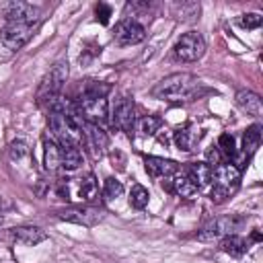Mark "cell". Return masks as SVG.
<instances>
[{
    "label": "cell",
    "mask_w": 263,
    "mask_h": 263,
    "mask_svg": "<svg viewBox=\"0 0 263 263\" xmlns=\"http://www.w3.org/2000/svg\"><path fill=\"white\" fill-rule=\"evenodd\" d=\"M84 129H86L84 132V138H86L88 146L92 148L95 156H101L105 152L107 144H109V138H107L105 129L101 125H92V123H84Z\"/></svg>",
    "instance_id": "obj_17"
},
{
    "label": "cell",
    "mask_w": 263,
    "mask_h": 263,
    "mask_svg": "<svg viewBox=\"0 0 263 263\" xmlns=\"http://www.w3.org/2000/svg\"><path fill=\"white\" fill-rule=\"evenodd\" d=\"M121 193H123L121 181H117L115 177H107L105 183H103V195H105V199H117V197H121Z\"/></svg>",
    "instance_id": "obj_27"
},
{
    "label": "cell",
    "mask_w": 263,
    "mask_h": 263,
    "mask_svg": "<svg viewBox=\"0 0 263 263\" xmlns=\"http://www.w3.org/2000/svg\"><path fill=\"white\" fill-rule=\"evenodd\" d=\"M160 125H162V119L158 115H144L138 121V132L142 136H154L156 132H160Z\"/></svg>",
    "instance_id": "obj_25"
},
{
    "label": "cell",
    "mask_w": 263,
    "mask_h": 263,
    "mask_svg": "<svg viewBox=\"0 0 263 263\" xmlns=\"http://www.w3.org/2000/svg\"><path fill=\"white\" fill-rule=\"evenodd\" d=\"M109 16H111V8H109L107 4H99V6H97V18H99L103 25H107Z\"/></svg>",
    "instance_id": "obj_30"
},
{
    "label": "cell",
    "mask_w": 263,
    "mask_h": 263,
    "mask_svg": "<svg viewBox=\"0 0 263 263\" xmlns=\"http://www.w3.org/2000/svg\"><path fill=\"white\" fill-rule=\"evenodd\" d=\"M58 216L66 222H74V224H80V226H95L99 224L103 218H105V212L99 210V208H92V205H74V208H66V210H60Z\"/></svg>",
    "instance_id": "obj_9"
},
{
    "label": "cell",
    "mask_w": 263,
    "mask_h": 263,
    "mask_svg": "<svg viewBox=\"0 0 263 263\" xmlns=\"http://www.w3.org/2000/svg\"><path fill=\"white\" fill-rule=\"evenodd\" d=\"M199 92V80L193 74L187 72H175L156 82L152 88V97L168 103H179V101H193L195 95Z\"/></svg>",
    "instance_id": "obj_1"
},
{
    "label": "cell",
    "mask_w": 263,
    "mask_h": 263,
    "mask_svg": "<svg viewBox=\"0 0 263 263\" xmlns=\"http://www.w3.org/2000/svg\"><path fill=\"white\" fill-rule=\"evenodd\" d=\"M164 185H166V189H168L171 193H177L179 197H193V195L199 191L185 171H177L175 175L164 177L162 187H164Z\"/></svg>",
    "instance_id": "obj_13"
},
{
    "label": "cell",
    "mask_w": 263,
    "mask_h": 263,
    "mask_svg": "<svg viewBox=\"0 0 263 263\" xmlns=\"http://www.w3.org/2000/svg\"><path fill=\"white\" fill-rule=\"evenodd\" d=\"M66 80H68V62L60 60L43 76V80L39 84V90H37V103L39 105H49L53 99L62 97Z\"/></svg>",
    "instance_id": "obj_4"
},
{
    "label": "cell",
    "mask_w": 263,
    "mask_h": 263,
    "mask_svg": "<svg viewBox=\"0 0 263 263\" xmlns=\"http://www.w3.org/2000/svg\"><path fill=\"white\" fill-rule=\"evenodd\" d=\"M144 166H146V173L154 179H164V177H171L179 171V164L175 160L160 158V156H146Z\"/></svg>",
    "instance_id": "obj_14"
},
{
    "label": "cell",
    "mask_w": 263,
    "mask_h": 263,
    "mask_svg": "<svg viewBox=\"0 0 263 263\" xmlns=\"http://www.w3.org/2000/svg\"><path fill=\"white\" fill-rule=\"evenodd\" d=\"M2 14L6 18V23H39L41 12L37 6L29 4V2H8L2 6Z\"/></svg>",
    "instance_id": "obj_10"
},
{
    "label": "cell",
    "mask_w": 263,
    "mask_h": 263,
    "mask_svg": "<svg viewBox=\"0 0 263 263\" xmlns=\"http://www.w3.org/2000/svg\"><path fill=\"white\" fill-rule=\"evenodd\" d=\"M144 39H146V29L136 18L127 16V18H121L117 23V27H115V41L119 45H136V43H140Z\"/></svg>",
    "instance_id": "obj_12"
},
{
    "label": "cell",
    "mask_w": 263,
    "mask_h": 263,
    "mask_svg": "<svg viewBox=\"0 0 263 263\" xmlns=\"http://www.w3.org/2000/svg\"><path fill=\"white\" fill-rule=\"evenodd\" d=\"M43 164L51 173L60 168V144L51 134L43 138Z\"/></svg>",
    "instance_id": "obj_20"
},
{
    "label": "cell",
    "mask_w": 263,
    "mask_h": 263,
    "mask_svg": "<svg viewBox=\"0 0 263 263\" xmlns=\"http://www.w3.org/2000/svg\"><path fill=\"white\" fill-rule=\"evenodd\" d=\"M148 201H150L148 189H146L144 185L136 183V185L132 187V191H129V205L136 208V210H144V208L148 205Z\"/></svg>",
    "instance_id": "obj_24"
},
{
    "label": "cell",
    "mask_w": 263,
    "mask_h": 263,
    "mask_svg": "<svg viewBox=\"0 0 263 263\" xmlns=\"http://www.w3.org/2000/svg\"><path fill=\"white\" fill-rule=\"evenodd\" d=\"M111 121H113V125L117 129H121L125 134H132V129L136 125V107H134V101L129 97H121L113 105Z\"/></svg>",
    "instance_id": "obj_11"
},
{
    "label": "cell",
    "mask_w": 263,
    "mask_h": 263,
    "mask_svg": "<svg viewBox=\"0 0 263 263\" xmlns=\"http://www.w3.org/2000/svg\"><path fill=\"white\" fill-rule=\"evenodd\" d=\"M245 224V218L240 216H224V218H216L212 222H208L199 232L197 236L201 240H218L222 236H228V234H236Z\"/></svg>",
    "instance_id": "obj_8"
},
{
    "label": "cell",
    "mask_w": 263,
    "mask_h": 263,
    "mask_svg": "<svg viewBox=\"0 0 263 263\" xmlns=\"http://www.w3.org/2000/svg\"><path fill=\"white\" fill-rule=\"evenodd\" d=\"M212 201L214 203H224L240 185V168L232 162H220L216 168H212Z\"/></svg>",
    "instance_id": "obj_2"
},
{
    "label": "cell",
    "mask_w": 263,
    "mask_h": 263,
    "mask_svg": "<svg viewBox=\"0 0 263 263\" xmlns=\"http://www.w3.org/2000/svg\"><path fill=\"white\" fill-rule=\"evenodd\" d=\"M39 23H6L4 29L0 31V43L4 49L10 53L18 51L35 33Z\"/></svg>",
    "instance_id": "obj_5"
},
{
    "label": "cell",
    "mask_w": 263,
    "mask_h": 263,
    "mask_svg": "<svg viewBox=\"0 0 263 263\" xmlns=\"http://www.w3.org/2000/svg\"><path fill=\"white\" fill-rule=\"evenodd\" d=\"M8 154L12 158V162H27L31 158V150H29V144L25 140H14L8 148Z\"/></svg>",
    "instance_id": "obj_26"
},
{
    "label": "cell",
    "mask_w": 263,
    "mask_h": 263,
    "mask_svg": "<svg viewBox=\"0 0 263 263\" xmlns=\"http://www.w3.org/2000/svg\"><path fill=\"white\" fill-rule=\"evenodd\" d=\"M220 162H222V152H220L218 148L210 150V152H208V164H210V166H212V164H216V166H218Z\"/></svg>",
    "instance_id": "obj_31"
},
{
    "label": "cell",
    "mask_w": 263,
    "mask_h": 263,
    "mask_svg": "<svg viewBox=\"0 0 263 263\" xmlns=\"http://www.w3.org/2000/svg\"><path fill=\"white\" fill-rule=\"evenodd\" d=\"M259 144H261V125L253 123L242 134V152H245V156H253L257 152Z\"/></svg>",
    "instance_id": "obj_23"
},
{
    "label": "cell",
    "mask_w": 263,
    "mask_h": 263,
    "mask_svg": "<svg viewBox=\"0 0 263 263\" xmlns=\"http://www.w3.org/2000/svg\"><path fill=\"white\" fill-rule=\"evenodd\" d=\"M218 150L226 156H234L236 154V146H234V136L232 134H222L218 138Z\"/></svg>",
    "instance_id": "obj_28"
},
{
    "label": "cell",
    "mask_w": 263,
    "mask_h": 263,
    "mask_svg": "<svg viewBox=\"0 0 263 263\" xmlns=\"http://www.w3.org/2000/svg\"><path fill=\"white\" fill-rule=\"evenodd\" d=\"M261 23H263V16H261L259 12H247V14H242V16L238 18V25H240L242 29H259Z\"/></svg>",
    "instance_id": "obj_29"
},
{
    "label": "cell",
    "mask_w": 263,
    "mask_h": 263,
    "mask_svg": "<svg viewBox=\"0 0 263 263\" xmlns=\"http://www.w3.org/2000/svg\"><path fill=\"white\" fill-rule=\"evenodd\" d=\"M6 208H10V201H8L6 197H2V195H0V212H4Z\"/></svg>",
    "instance_id": "obj_32"
},
{
    "label": "cell",
    "mask_w": 263,
    "mask_h": 263,
    "mask_svg": "<svg viewBox=\"0 0 263 263\" xmlns=\"http://www.w3.org/2000/svg\"><path fill=\"white\" fill-rule=\"evenodd\" d=\"M99 185L92 173H86L84 177H76V179H68V181H60L58 183V195L62 199H72L78 203H86L90 199L97 197Z\"/></svg>",
    "instance_id": "obj_3"
},
{
    "label": "cell",
    "mask_w": 263,
    "mask_h": 263,
    "mask_svg": "<svg viewBox=\"0 0 263 263\" xmlns=\"http://www.w3.org/2000/svg\"><path fill=\"white\" fill-rule=\"evenodd\" d=\"M12 236H14L16 242L27 245V247H35V245L47 240L45 230L39 228V226H18V228L12 230Z\"/></svg>",
    "instance_id": "obj_16"
},
{
    "label": "cell",
    "mask_w": 263,
    "mask_h": 263,
    "mask_svg": "<svg viewBox=\"0 0 263 263\" xmlns=\"http://www.w3.org/2000/svg\"><path fill=\"white\" fill-rule=\"evenodd\" d=\"M76 113L84 123L103 125L109 119V101L107 97H82L76 105Z\"/></svg>",
    "instance_id": "obj_7"
},
{
    "label": "cell",
    "mask_w": 263,
    "mask_h": 263,
    "mask_svg": "<svg viewBox=\"0 0 263 263\" xmlns=\"http://www.w3.org/2000/svg\"><path fill=\"white\" fill-rule=\"evenodd\" d=\"M0 263H2V261H0Z\"/></svg>",
    "instance_id": "obj_34"
},
{
    "label": "cell",
    "mask_w": 263,
    "mask_h": 263,
    "mask_svg": "<svg viewBox=\"0 0 263 263\" xmlns=\"http://www.w3.org/2000/svg\"><path fill=\"white\" fill-rule=\"evenodd\" d=\"M185 173L189 175V179L195 183L197 189L208 187V185L212 183V166H210L208 162H191V164L185 168Z\"/></svg>",
    "instance_id": "obj_21"
},
{
    "label": "cell",
    "mask_w": 263,
    "mask_h": 263,
    "mask_svg": "<svg viewBox=\"0 0 263 263\" xmlns=\"http://www.w3.org/2000/svg\"><path fill=\"white\" fill-rule=\"evenodd\" d=\"M2 222H4V214L0 212V224H2Z\"/></svg>",
    "instance_id": "obj_33"
},
{
    "label": "cell",
    "mask_w": 263,
    "mask_h": 263,
    "mask_svg": "<svg viewBox=\"0 0 263 263\" xmlns=\"http://www.w3.org/2000/svg\"><path fill=\"white\" fill-rule=\"evenodd\" d=\"M84 162V156L80 152V146L74 144H60V168L66 173H74Z\"/></svg>",
    "instance_id": "obj_15"
},
{
    "label": "cell",
    "mask_w": 263,
    "mask_h": 263,
    "mask_svg": "<svg viewBox=\"0 0 263 263\" xmlns=\"http://www.w3.org/2000/svg\"><path fill=\"white\" fill-rule=\"evenodd\" d=\"M173 51L175 58L181 62H197L205 53V39L199 31H187L177 39Z\"/></svg>",
    "instance_id": "obj_6"
},
{
    "label": "cell",
    "mask_w": 263,
    "mask_h": 263,
    "mask_svg": "<svg viewBox=\"0 0 263 263\" xmlns=\"http://www.w3.org/2000/svg\"><path fill=\"white\" fill-rule=\"evenodd\" d=\"M173 140H175V144H177L179 150L189 152V150H193V146L199 142V129H197L195 125H183V127H179V129L173 134Z\"/></svg>",
    "instance_id": "obj_19"
},
{
    "label": "cell",
    "mask_w": 263,
    "mask_h": 263,
    "mask_svg": "<svg viewBox=\"0 0 263 263\" xmlns=\"http://www.w3.org/2000/svg\"><path fill=\"white\" fill-rule=\"evenodd\" d=\"M236 105L247 111L249 115L253 117H261L263 115V103H261V97L253 90H238L236 92Z\"/></svg>",
    "instance_id": "obj_18"
},
{
    "label": "cell",
    "mask_w": 263,
    "mask_h": 263,
    "mask_svg": "<svg viewBox=\"0 0 263 263\" xmlns=\"http://www.w3.org/2000/svg\"><path fill=\"white\" fill-rule=\"evenodd\" d=\"M249 249V242L238 234H228L220 238V251L230 257H242Z\"/></svg>",
    "instance_id": "obj_22"
}]
</instances>
